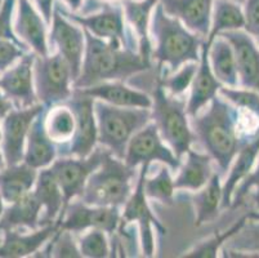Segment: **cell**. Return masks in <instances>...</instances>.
<instances>
[{
	"mask_svg": "<svg viewBox=\"0 0 259 258\" xmlns=\"http://www.w3.org/2000/svg\"><path fill=\"white\" fill-rule=\"evenodd\" d=\"M84 30V28H83ZM85 51L81 70L74 82L76 89H84L92 85L115 80H125L132 75L150 68V58L136 53L132 49H124L120 44L100 39L84 30Z\"/></svg>",
	"mask_w": 259,
	"mask_h": 258,
	"instance_id": "6da1fadb",
	"label": "cell"
},
{
	"mask_svg": "<svg viewBox=\"0 0 259 258\" xmlns=\"http://www.w3.org/2000/svg\"><path fill=\"white\" fill-rule=\"evenodd\" d=\"M195 137L201 142L206 154L217 163L221 174L226 173L240 149L239 111L223 97H214L208 108L192 117L190 122Z\"/></svg>",
	"mask_w": 259,
	"mask_h": 258,
	"instance_id": "7a4b0ae2",
	"label": "cell"
},
{
	"mask_svg": "<svg viewBox=\"0 0 259 258\" xmlns=\"http://www.w3.org/2000/svg\"><path fill=\"white\" fill-rule=\"evenodd\" d=\"M151 16L152 35L156 40L152 57L160 66L168 65L174 72L186 62H199L204 38L191 32L178 18L166 14L160 2Z\"/></svg>",
	"mask_w": 259,
	"mask_h": 258,
	"instance_id": "3957f363",
	"label": "cell"
},
{
	"mask_svg": "<svg viewBox=\"0 0 259 258\" xmlns=\"http://www.w3.org/2000/svg\"><path fill=\"white\" fill-rule=\"evenodd\" d=\"M98 142L112 155L124 159L132 137L152 119L151 108L121 107L94 99Z\"/></svg>",
	"mask_w": 259,
	"mask_h": 258,
	"instance_id": "277c9868",
	"label": "cell"
},
{
	"mask_svg": "<svg viewBox=\"0 0 259 258\" xmlns=\"http://www.w3.org/2000/svg\"><path fill=\"white\" fill-rule=\"evenodd\" d=\"M134 174V168L106 150L100 167L87 181L80 195L81 202L97 207L120 208L131 196Z\"/></svg>",
	"mask_w": 259,
	"mask_h": 258,
	"instance_id": "5b68a950",
	"label": "cell"
},
{
	"mask_svg": "<svg viewBox=\"0 0 259 258\" xmlns=\"http://www.w3.org/2000/svg\"><path fill=\"white\" fill-rule=\"evenodd\" d=\"M151 117L161 138L180 159L191 150L196 137L188 120L186 102L166 93L160 83L152 93Z\"/></svg>",
	"mask_w": 259,
	"mask_h": 258,
	"instance_id": "8992f818",
	"label": "cell"
},
{
	"mask_svg": "<svg viewBox=\"0 0 259 258\" xmlns=\"http://www.w3.org/2000/svg\"><path fill=\"white\" fill-rule=\"evenodd\" d=\"M71 70L60 53L35 57L34 85L36 98L46 107L69 101L72 96Z\"/></svg>",
	"mask_w": 259,
	"mask_h": 258,
	"instance_id": "52a82bcc",
	"label": "cell"
},
{
	"mask_svg": "<svg viewBox=\"0 0 259 258\" xmlns=\"http://www.w3.org/2000/svg\"><path fill=\"white\" fill-rule=\"evenodd\" d=\"M150 164L141 165L140 176H138L136 190L131 194L128 200L124 204V210L121 214V221L134 222L140 227V238L142 253L146 257H152L155 253L154 226L161 235L166 234V229L161 222L156 218L151 208L148 205L147 196L145 193V179Z\"/></svg>",
	"mask_w": 259,
	"mask_h": 258,
	"instance_id": "ba28073f",
	"label": "cell"
},
{
	"mask_svg": "<svg viewBox=\"0 0 259 258\" xmlns=\"http://www.w3.org/2000/svg\"><path fill=\"white\" fill-rule=\"evenodd\" d=\"M122 160L134 169L138 165L151 164L152 162L164 163L173 170H178L181 165V159L164 143L155 123L146 124L132 137Z\"/></svg>",
	"mask_w": 259,
	"mask_h": 258,
	"instance_id": "9c48e42d",
	"label": "cell"
},
{
	"mask_svg": "<svg viewBox=\"0 0 259 258\" xmlns=\"http://www.w3.org/2000/svg\"><path fill=\"white\" fill-rule=\"evenodd\" d=\"M105 151L102 149H94L93 153L85 158L72 156V158H60L54 160L49 168L57 178L63 194V210L71 203L72 199L83 194L89 176L100 167ZM61 213V214H62Z\"/></svg>",
	"mask_w": 259,
	"mask_h": 258,
	"instance_id": "30bf717a",
	"label": "cell"
},
{
	"mask_svg": "<svg viewBox=\"0 0 259 258\" xmlns=\"http://www.w3.org/2000/svg\"><path fill=\"white\" fill-rule=\"evenodd\" d=\"M121 214L117 207H97L83 202H75L66 207L62 218L57 222L60 230L81 233L89 229H100L106 234L117 230Z\"/></svg>",
	"mask_w": 259,
	"mask_h": 258,
	"instance_id": "8fae6325",
	"label": "cell"
},
{
	"mask_svg": "<svg viewBox=\"0 0 259 258\" xmlns=\"http://www.w3.org/2000/svg\"><path fill=\"white\" fill-rule=\"evenodd\" d=\"M51 42L57 47L58 53L69 63L72 80H76L81 70L85 51V34L83 27L66 17L54 4L52 16ZM74 84V83H72Z\"/></svg>",
	"mask_w": 259,
	"mask_h": 258,
	"instance_id": "7c38bea8",
	"label": "cell"
},
{
	"mask_svg": "<svg viewBox=\"0 0 259 258\" xmlns=\"http://www.w3.org/2000/svg\"><path fill=\"white\" fill-rule=\"evenodd\" d=\"M69 106L75 115V133L69 150L63 155L85 158L93 153L98 142L94 98L76 89L70 98Z\"/></svg>",
	"mask_w": 259,
	"mask_h": 258,
	"instance_id": "4fadbf2b",
	"label": "cell"
},
{
	"mask_svg": "<svg viewBox=\"0 0 259 258\" xmlns=\"http://www.w3.org/2000/svg\"><path fill=\"white\" fill-rule=\"evenodd\" d=\"M46 108L44 105L35 103L30 107H21L17 110L12 108L4 117L3 128H2L3 131L2 146H3V155L7 167L18 164L21 160H23L26 139L30 127L35 118Z\"/></svg>",
	"mask_w": 259,
	"mask_h": 258,
	"instance_id": "5bb4252c",
	"label": "cell"
},
{
	"mask_svg": "<svg viewBox=\"0 0 259 258\" xmlns=\"http://www.w3.org/2000/svg\"><path fill=\"white\" fill-rule=\"evenodd\" d=\"M218 35L228 40L234 49L239 84L242 88L253 89L259 93V47L255 40L241 28Z\"/></svg>",
	"mask_w": 259,
	"mask_h": 258,
	"instance_id": "9a60e30c",
	"label": "cell"
},
{
	"mask_svg": "<svg viewBox=\"0 0 259 258\" xmlns=\"http://www.w3.org/2000/svg\"><path fill=\"white\" fill-rule=\"evenodd\" d=\"M35 57L34 53H25L0 78V89L7 98L15 101L20 108L30 107L36 102L34 85Z\"/></svg>",
	"mask_w": 259,
	"mask_h": 258,
	"instance_id": "2e32d148",
	"label": "cell"
},
{
	"mask_svg": "<svg viewBox=\"0 0 259 258\" xmlns=\"http://www.w3.org/2000/svg\"><path fill=\"white\" fill-rule=\"evenodd\" d=\"M62 13L69 20L81 26L84 30L89 31L94 36L108 40L115 44H120V46H122V43H125L121 4L120 6L119 4L117 6L105 4L102 11L91 14V16H80V14H75L74 12L65 11H62Z\"/></svg>",
	"mask_w": 259,
	"mask_h": 258,
	"instance_id": "e0dca14e",
	"label": "cell"
},
{
	"mask_svg": "<svg viewBox=\"0 0 259 258\" xmlns=\"http://www.w3.org/2000/svg\"><path fill=\"white\" fill-rule=\"evenodd\" d=\"M15 34L37 56L49 54L47 42V22L30 0H17Z\"/></svg>",
	"mask_w": 259,
	"mask_h": 258,
	"instance_id": "ac0fdd59",
	"label": "cell"
},
{
	"mask_svg": "<svg viewBox=\"0 0 259 258\" xmlns=\"http://www.w3.org/2000/svg\"><path fill=\"white\" fill-rule=\"evenodd\" d=\"M166 14L176 17L199 36L210 31L214 0H159Z\"/></svg>",
	"mask_w": 259,
	"mask_h": 258,
	"instance_id": "d6986e66",
	"label": "cell"
},
{
	"mask_svg": "<svg viewBox=\"0 0 259 258\" xmlns=\"http://www.w3.org/2000/svg\"><path fill=\"white\" fill-rule=\"evenodd\" d=\"M210 42H204L200 52L199 67H197L196 74H195L192 84H191V94L188 98V102L186 105V111L188 117H195L201 110H204L205 106L209 105L211 99L217 96L220 88L222 87V83L214 77L211 71L210 62H209V47Z\"/></svg>",
	"mask_w": 259,
	"mask_h": 258,
	"instance_id": "ffe728a7",
	"label": "cell"
},
{
	"mask_svg": "<svg viewBox=\"0 0 259 258\" xmlns=\"http://www.w3.org/2000/svg\"><path fill=\"white\" fill-rule=\"evenodd\" d=\"M87 96L94 99H100L114 106L121 107H142L151 108L152 98L143 92L131 88L120 80L115 82H105L100 84L92 85L88 88L79 89Z\"/></svg>",
	"mask_w": 259,
	"mask_h": 258,
	"instance_id": "44dd1931",
	"label": "cell"
},
{
	"mask_svg": "<svg viewBox=\"0 0 259 258\" xmlns=\"http://www.w3.org/2000/svg\"><path fill=\"white\" fill-rule=\"evenodd\" d=\"M44 118H46V110L41 111L32 122L26 139L25 155H23V163L36 170L51 167L57 156L56 145L47 134Z\"/></svg>",
	"mask_w": 259,
	"mask_h": 258,
	"instance_id": "7402d4cb",
	"label": "cell"
},
{
	"mask_svg": "<svg viewBox=\"0 0 259 258\" xmlns=\"http://www.w3.org/2000/svg\"><path fill=\"white\" fill-rule=\"evenodd\" d=\"M57 231V224H47L43 229L35 230L32 234H20L15 229L4 230L3 241L0 244V257H27L47 244V241L53 238Z\"/></svg>",
	"mask_w": 259,
	"mask_h": 258,
	"instance_id": "603a6c76",
	"label": "cell"
},
{
	"mask_svg": "<svg viewBox=\"0 0 259 258\" xmlns=\"http://www.w3.org/2000/svg\"><path fill=\"white\" fill-rule=\"evenodd\" d=\"M259 154V137H254L246 142L236 154L235 159L230 165V173L222 185V208L232 205V196L240 182L253 170Z\"/></svg>",
	"mask_w": 259,
	"mask_h": 258,
	"instance_id": "cb8c5ba5",
	"label": "cell"
},
{
	"mask_svg": "<svg viewBox=\"0 0 259 258\" xmlns=\"http://www.w3.org/2000/svg\"><path fill=\"white\" fill-rule=\"evenodd\" d=\"M213 174L211 158L208 154H201L192 149L186 153V162L178 168L174 181L176 190L197 191L205 186Z\"/></svg>",
	"mask_w": 259,
	"mask_h": 258,
	"instance_id": "d4e9b609",
	"label": "cell"
},
{
	"mask_svg": "<svg viewBox=\"0 0 259 258\" xmlns=\"http://www.w3.org/2000/svg\"><path fill=\"white\" fill-rule=\"evenodd\" d=\"M37 172L26 163L9 165L0 172V196L4 202L13 203L34 189Z\"/></svg>",
	"mask_w": 259,
	"mask_h": 258,
	"instance_id": "484cf974",
	"label": "cell"
},
{
	"mask_svg": "<svg viewBox=\"0 0 259 258\" xmlns=\"http://www.w3.org/2000/svg\"><path fill=\"white\" fill-rule=\"evenodd\" d=\"M40 213L41 205L34 191H30L16 202L11 203V207L4 210L0 217V230H11L20 226L35 230L39 226Z\"/></svg>",
	"mask_w": 259,
	"mask_h": 258,
	"instance_id": "4316f807",
	"label": "cell"
},
{
	"mask_svg": "<svg viewBox=\"0 0 259 258\" xmlns=\"http://www.w3.org/2000/svg\"><path fill=\"white\" fill-rule=\"evenodd\" d=\"M157 3L159 0H122L121 3L124 18L133 27L140 42V53L145 57H148V53L151 51L148 26L152 11Z\"/></svg>",
	"mask_w": 259,
	"mask_h": 258,
	"instance_id": "83f0119b",
	"label": "cell"
},
{
	"mask_svg": "<svg viewBox=\"0 0 259 258\" xmlns=\"http://www.w3.org/2000/svg\"><path fill=\"white\" fill-rule=\"evenodd\" d=\"M194 204L196 218L195 226L199 227L204 224L214 221L220 214L222 208V182L221 174L213 173L205 186H202L191 198Z\"/></svg>",
	"mask_w": 259,
	"mask_h": 258,
	"instance_id": "f1b7e54d",
	"label": "cell"
},
{
	"mask_svg": "<svg viewBox=\"0 0 259 258\" xmlns=\"http://www.w3.org/2000/svg\"><path fill=\"white\" fill-rule=\"evenodd\" d=\"M209 62L214 77L226 87H237L236 60L232 46L228 40L217 35L209 47Z\"/></svg>",
	"mask_w": 259,
	"mask_h": 258,
	"instance_id": "f546056e",
	"label": "cell"
},
{
	"mask_svg": "<svg viewBox=\"0 0 259 258\" xmlns=\"http://www.w3.org/2000/svg\"><path fill=\"white\" fill-rule=\"evenodd\" d=\"M34 194L46 212V225L53 224L63 210V194L51 168L41 169L34 185Z\"/></svg>",
	"mask_w": 259,
	"mask_h": 258,
	"instance_id": "4dcf8cb0",
	"label": "cell"
},
{
	"mask_svg": "<svg viewBox=\"0 0 259 258\" xmlns=\"http://www.w3.org/2000/svg\"><path fill=\"white\" fill-rule=\"evenodd\" d=\"M245 17L241 4L232 0H214L211 26L206 42H213L214 38L221 32L244 28Z\"/></svg>",
	"mask_w": 259,
	"mask_h": 258,
	"instance_id": "1f68e13d",
	"label": "cell"
},
{
	"mask_svg": "<svg viewBox=\"0 0 259 258\" xmlns=\"http://www.w3.org/2000/svg\"><path fill=\"white\" fill-rule=\"evenodd\" d=\"M44 127L49 138L58 145H66L72 139L75 133V115L71 107L54 106L44 118Z\"/></svg>",
	"mask_w": 259,
	"mask_h": 258,
	"instance_id": "d6a6232c",
	"label": "cell"
},
{
	"mask_svg": "<svg viewBox=\"0 0 259 258\" xmlns=\"http://www.w3.org/2000/svg\"><path fill=\"white\" fill-rule=\"evenodd\" d=\"M246 214H245L242 218H240L239 221L235 225L228 229V230L223 231V233H220L217 231L213 236H210L206 240L201 241L200 244L195 245L192 249H190L188 252H186L182 257L186 258H215L218 255V252H220L221 248L223 247L225 243H227V240L230 238L235 235L237 231L244 226V224L246 222Z\"/></svg>",
	"mask_w": 259,
	"mask_h": 258,
	"instance_id": "836d02e7",
	"label": "cell"
},
{
	"mask_svg": "<svg viewBox=\"0 0 259 258\" xmlns=\"http://www.w3.org/2000/svg\"><path fill=\"white\" fill-rule=\"evenodd\" d=\"M174 181L170 169L165 165L160 167L159 172L151 178L145 179V193L150 199H155L161 204L171 205L174 202Z\"/></svg>",
	"mask_w": 259,
	"mask_h": 258,
	"instance_id": "e575fe53",
	"label": "cell"
},
{
	"mask_svg": "<svg viewBox=\"0 0 259 258\" xmlns=\"http://www.w3.org/2000/svg\"><path fill=\"white\" fill-rule=\"evenodd\" d=\"M218 93L235 106L240 113H249L259 119V93L253 89L237 87H221Z\"/></svg>",
	"mask_w": 259,
	"mask_h": 258,
	"instance_id": "d590c367",
	"label": "cell"
},
{
	"mask_svg": "<svg viewBox=\"0 0 259 258\" xmlns=\"http://www.w3.org/2000/svg\"><path fill=\"white\" fill-rule=\"evenodd\" d=\"M227 241V249L259 254V219H246L244 226Z\"/></svg>",
	"mask_w": 259,
	"mask_h": 258,
	"instance_id": "8d00e7d4",
	"label": "cell"
},
{
	"mask_svg": "<svg viewBox=\"0 0 259 258\" xmlns=\"http://www.w3.org/2000/svg\"><path fill=\"white\" fill-rule=\"evenodd\" d=\"M81 257L105 258L110 255L107 235L100 229H89L77 241Z\"/></svg>",
	"mask_w": 259,
	"mask_h": 258,
	"instance_id": "74e56055",
	"label": "cell"
},
{
	"mask_svg": "<svg viewBox=\"0 0 259 258\" xmlns=\"http://www.w3.org/2000/svg\"><path fill=\"white\" fill-rule=\"evenodd\" d=\"M197 67H199V62H186L178 70L174 71L171 77L159 79V83L165 91H169L170 96H182L192 84Z\"/></svg>",
	"mask_w": 259,
	"mask_h": 258,
	"instance_id": "f35d334b",
	"label": "cell"
},
{
	"mask_svg": "<svg viewBox=\"0 0 259 258\" xmlns=\"http://www.w3.org/2000/svg\"><path fill=\"white\" fill-rule=\"evenodd\" d=\"M51 255L58 258H76L81 257V253L79 250V245L74 240L71 231L60 230L54 234L53 239V247L51 248Z\"/></svg>",
	"mask_w": 259,
	"mask_h": 258,
	"instance_id": "ab89813d",
	"label": "cell"
},
{
	"mask_svg": "<svg viewBox=\"0 0 259 258\" xmlns=\"http://www.w3.org/2000/svg\"><path fill=\"white\" fill-rule=\"evenodd\" d=\"M251 189H256V196H255V202L256 205L259 208V154L258 158H256V165L254 168L253 172L245 177L241 182L239 183V186L235 190L234 196H232V205L235 208L240 207V205L244 203L245 198L250 193Z\"/></svg>",
	"mask_w": 259,
	"mask_h": 258,
	"instance_id": "60d3db41",
	"label": "cell"
},
{
	"mask_svg": "<svg viewBox=\"0 0 259 258\" xmlns=\"http://www.w3.org/2000/svg\"><path fill=\"white\" fill-rule=\"evenodd\" d=\"M16 4H17V0H4L0 7V39L12 40L26 48V44L18 39L17 35L15 34L13 26H12V18H13Z\"/></svg>",
	"mask_w": 259,
	"mask_h": 258,
	"instance_id": "b9f144b4",
	"label": "cell"
},
{
	"mask_svg": "<svg viewBox=\"0 0 259 258\" xmlns=\"http://www.w3.org/2000/svg\"><path fill=\"white\" fill-rule=\"evenodd\" d=\"M27 48L8 39H0V72L15 65Z\"/></svg>",
	"mask_w": 259,
	"mask_h": 258,
	"instance_id": "7bdbcfd3",
	"label": "cell"
},
{
	"mask_svg": "<svg viewBox=\"0 0 259 258\" xmlns=\"http://www.w3.org/2000/svg\"><path fill=\"white\" fill-rule=\"evenodd\" d=\"M245 31L259 44V0H245L244 3Z\"/></svg>",
	"mask_w": 259,
	"mask_h": 258,
	"instance_id": "ee69618b",
	"label": "cell"
},
{
	"mask_svg": "<svg viewBox=\"0 0 259 258\" xmlns=\"http://www.w3.org/2000/svg\"><path fill=\"white\" fill-rule=\"evenodd\" d=\"M34 2L35 6H36V9L43 16L44 20H46L47 25H51L54 9V0H34Z\"/></svg>",
	"mask_w": 259,
	"mask_h": 258,
	"instance_id": "f6af8a7d",
	"label": "cell"
},
{
	"mask_svg": "<svg viewBox=\"0 0 259 258\" xmlns=\"http://www.w3.org/2000/svg\"><path fill=\"white\" fill-rule=\"evenodd\" d=\"M12 110V103L9 102V99L7 98L3 91L0 89V118H4L9 111Z\"/></svg>",
	"mask_w": 259,
	"mask_h": 258,
	"instance_id": "bcb514c9",
	"label": "cell"
},
{
	"mask_svg": "<svg viewBox=\"0 0 259 258\" xmlns=\"http://www.w3.org/2000/svg\"><path fill=\"white\" fill-rule=\"evenodd\" d=\"M62 2L69 7L70 12H77L83 6L84 0H62Z\"/></svg>",
	"mask_w": 259,
	"mask_h": 258,
	"instance_id": "7dc6e473",
	"label": "cell"
},
{
	"mask_svg": "<svg viewBox=\"0 0 259 258\" xmlns=\"http://www.w3.org/2000/svg\"><path fill=\"white\" fill-rule=\"evenodd\" d=\"M246 217L250 219H259V212L258 210H255V212H249L248 214H246Z\"/></svg>",
	"mask_w": 259,
	"mask_h": 258,
	"instance_id": "c3c4849f",
	"label": "cell"
},
{
	"mask_svg": "<svg viewBox=\"0 0 259 258\" xmlns=\"http://www.w3.org/2000/svg\"><path fill=\"white\" fill-rule=\"evenodd\" d=\"M4 167H6V159H4L3 154L0 153V172L4 169Z\"/></svg>",
	"mask_w": 259,
	"mask_h": 258,
	"instance_id": "681fc988",
	"label": "cell"
},
{
	"mask_svg": "<svg viewBox=\"0 0 259 258\" xmlns=\"http://www.w3.org/2000/svg\"><path fill=\"white\" fill-rule=\"evenodd\" d=\"M4 212V207H3V198L0 196V217H2V214H3Z\"/></svg>",
	"mask_w": 259,
	"mask_h": 258,
	"instance_id": "f907efd6",
	"label": "cell"
},
{
	"mask_svg": "<svg viewBox=\"0 0 259 258\" xmlns=\"http://www.w3.org/2000/svg\"><path fill=\"white\" fill-rule=\"evenodd\" d=\"M232 2H235V3H239V4H244L245 0H232Z\"/></svg>",
	"mask_w": 259,
	"mask_h": 258,
	"instance_id": "816d5d0a",
	"label": "cell"
},
{
	"mask_svg": "<svg viewBox=\"0 0 259 258\" xmlns=\"http://www.w3.org/2000/svg\"><path fill=\"white\" fill-rule=\"evenodd\" d=\"M254 137H259V124H258V128H256V131H255V134H254Z\"/></svg>",
	"mask_w": 259,
	"mask_h": 258,
	"instance_id": "f5cc1de1",
	"label": "cell"
},
{
	"mask_svg": "<svg viewBox=\"0 0 259 258\" xmlns=\"http://www.w3.org/2000/svg\"><path fill=\"white\" fill-rule=\"evenodd\" d=\"M2 139H3V131L0 129V142H2Z\"/></svg>",
	"mask_w": 259,
	"mask_h": 258,
	"instance_id": "db71d44e",
	"label": "cell"
},
{
	"mask_svg": "<svg viewBox=\"0 0 259 258\" xmlns=\"http://www.w3.org/2000/svg\"><path fill=\"white\" fill-rule=\"evenodd\" d=\"M3 2H4V0H0V7H2V4H3Z\"/></svg>",
	"mask_w": 259,
	"mask_h": 258,
	"instance_id": "11a10c76",
	"label": "cell"
},
{
	"mask_svg": "<svg viewBox=\"0 0 259 258\" xmlns=\"http://www.w3.org/2000/svg\"><path fill=\"white\" fill-rule=\"evenodd\" d=\"M2 241H3V239H0V244H2Z\"/></svg>",
	"mask_w": 259,
	"mask_h": 258,
	"instance_id": "9f6ffc18",
	"label": "cell"
}]
</instances>
